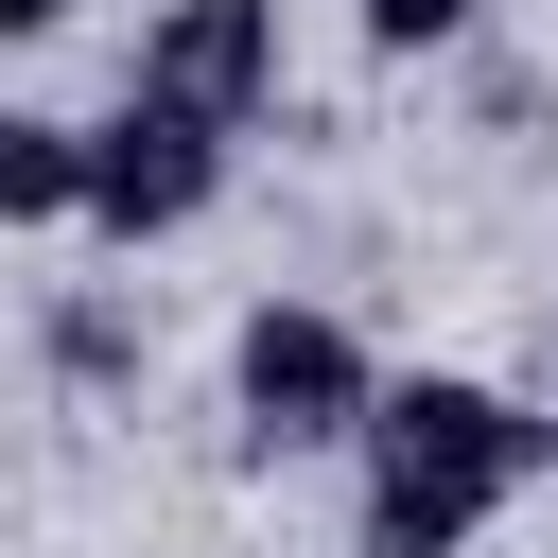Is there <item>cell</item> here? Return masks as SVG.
Segmentation results:
<instances>
[{
  "label": "cell",
  "mask_w": 558,
  "mask_h": 558,
  "mask_svg": "<svg viewBox=\"0 0 558 558\" xmlns=\"http://www.w3.org/2000/svg\"><path fill=\"white\" fill-rule=\"evenodd\" d=\"M558 471V401H506L471 366H384L366 401V558H471Z\"/></svg>",
  "instance_id": "6da1fadb"
},
{
  "label": "cell",
  "mask_w": 558,
  "mask_h": 558,
  "mask_svg": "<svg viewBox=\"0 0 558 558\" xmlns=\"http://www.w3.org/2000/svg\"><path fill=\"white\" fill-rule=\"evenodd\" d=\"M366 401H384V349H366L331 296H262V314L227 331V436H244L262 471L366 453Z\"/></svg>",
  "instance_id": "7a4b0ae2"
},
{
  "label": "cell",
  "mask_w": 558,
  "mask_h": 558,
  "mask_svg": "<svg viewBox=\"0 0 558 558\" xmlns=\"http://www.w3.org/2000/svg\"><path fill=\"white\" fill-rule=\"evenodd\" d=\"M122 87L174 105V122H209V140H262L279 122V0H157Z\"/></svg>",
  "instance_id": "3957f363"
},
{
  "label": "cell",
  "mask_w": 558,
  "mask_h": 558,
  "mask_svg": "<svg viewBox=\"0 0 558 558\" xmlns=\"http://www.w3.org/2000/svg\"><path fill=\"white\" fill-rule=\"evenodd\" d=\"M209 192H227V140L122 87V105L87 122V209H70V227H87V244H174V227H192Z\"/></svg>",
  "instance_id": "277c9868"
},
{
  "label": "cell",
  "mask_w": 558,
  "mask_h": 558,
  "mask_svg": "<svg viewBox=\"0 0 558 558\" xmlns=\"http://www.w3.org/2000/svg\"><path fill=\"white\" fill-rule=\"evenodd\" d=\"M70 209H87V122L0 105V227H70Z\"/></svg>",
  "instance_id": "5b68a950"
},
{
  "label": "cell",
  "mask_w": 558,
  "mask_h": 558,
  "mask_svg": "<svg viewBox=\"0 0 558 558\" xmlns=\"http://www.w3.org/2000/svg\"><path fill=\"white\" fill-rule=\"evenodd\" d=\"M349 35H366L384 70H418V52H471V35H488V0H349Z\"/></svg>",
  "instance_id": "8992f818"
},
{
  "label": "cell",
  "mask_w": 558,
  "mask_h": 558,
  "mask_svg": "<svg viewBox=\"0 0 558 558\" xmlns=\"http://www.w3.org/2000/svg\"><path fill=\"white\" fill-rule=\"evenodd\" d=\"M122 366H140V331H122V296H52V384H87V401H105Z\"/></svg>",
  "instance_id": "52a82bcc"
},
{
  "label": "cell",
  "mask_w": 558,
  "mask_h": 558,
  "mask_svg": "<svg viewBox=\"0 0 558 558\" xmlns=\"http://www.w3.org/2000/svg\"><path fill=\"white\" fill-rule=\"evenodd\" d=\"M87 0H0V52H35V35H70Z\"/></svg>",
  "instance_id": "ba28073f"
}]
</instances>
